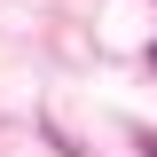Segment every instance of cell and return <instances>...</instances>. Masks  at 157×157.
Listing matches in <instances>:
<instances>
[{"label": "cell", "mask_w": 157, "mask_h": 157, "mask_svg": "<svg viewBox=\"0 0 157 157\" xmlns=\"http://www.w3.org/2000/svg\"><path fill=\"white\" fill-rule=\"evenodd\" d=\"M141 157H157V134H141Z\"/></svg>", "instance_id": "1"}]
</instances>
